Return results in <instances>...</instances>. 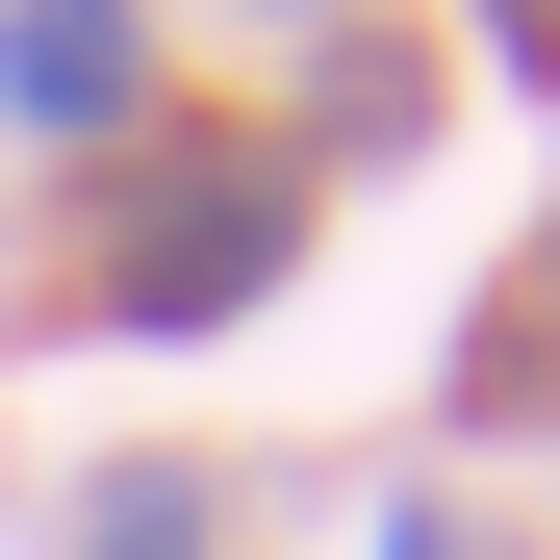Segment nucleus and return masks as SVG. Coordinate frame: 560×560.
Instances as JSON below:
<instances>
[{
    "label": "nucleus",
    "mask_w": 560,
    "mask_h": 560,
    "mask_svg": "<svg viewBox=\"0 0 560 560\" xmlns=\"http://www.w3.org/2000/svg\"><path fill=\"white\" fill-rule=\"evenodd\" d=\"M280 255H306V178H230V205H153V230H128V331H205V306H255Z\"/></svg>",
    "instance_id": "f257e3e1"
},
{
    "label": "nucleus",
    "mask_w": 560,
    "mask_h": 560,
    "mask_svg": "<svg viewBox=\"0 0 560 560\" xmlns=\"http://www.w3.org/2000/svg\"><path fill=\"white\" fill-rule=\"evenodd\" d=\"M383 560H485V535H458V510H408V535H383Z\"/></svg>",
    "instance_id": "20e7f679"
},
{
    "label": "nucleus",
    "mask_w": 560,
    "mask_h": 560,
    "mask_svg": "<svg viewBox=\"0 0 560 560\" xmlns=\"http://www.w3.org/2000/svg\"><path fill=\"white\" fill-rule=\"evenodd\" d=\"M0 103L26 128H128V0H26L0 26Z\"/></svg>",
    "instance_id": "f03ea898"
},
{
    "label": "nucleus",
    "mask_w": 560,
    "mask_h": 560,
    "mask_svg": "<svg viewBox=\"0 0 560 560\" xmlns=\"http://www.w3.org/2000/svg\"><path fill=\"white\" fill-rule=\"evenodd\" d=\"M77 560H230V510H205V485H178V458H128V485H103V510H77Z\"/></svg>",
    "instance_id": "7ed1b4c3"
},
{
    "label": "nucleus",
    "mask_w": 560,
    "mask_h": 560,
    "mask_svg": "<svg viewBox=\"0 0 560 560\" xmlns=\"http://www.w3.org/2000/svg\"><path fill=\"white\" fill-rule=\"evenodd\" d=\"M485 26H510V51H560V0H485Z\"/></svg>",
    "instance_id": "39448f33"
}]
</instances>
